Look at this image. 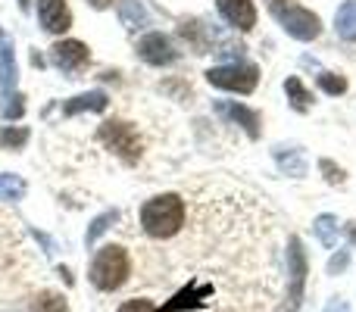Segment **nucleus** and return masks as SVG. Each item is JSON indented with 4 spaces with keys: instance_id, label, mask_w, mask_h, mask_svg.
Here are the masks:
<instances>
[{
    "instance_id": "9d476101",
    "label": "nucleus",
    "mask_w": 356,
    "mask_h": 312,
    "mask_svg": "<svg viewBox=\"0 0 356 312\" xmlns=\"http://www.w3.org/2000/svg\"><path fill=\"white\" fill-rule=\"evenodd\" d=\"M50 60L63 72H75V69H81L88 63V47L81 41H60L50 47Z\"/></svg>"
},
{
    "instance_id": "0eeeda50",
    "label": "nucleus",
    "mask_w": 356,
    "mask_h": 312,
    "mask_svg": "<svg viewBox=\"0 0 356 312\" xmlns=\"http://www.w3.org/2000/svg\"><path fill=\"white\" fill-rule=\"evenodd\" d=\"M138 54H141V60H147L150 66H166V63L175 60L172 41H169L166 35H160V31L141 38V44H138Z\"/></svg>"
},
{
    "instance_id": "4468645a",
    "label": "nucleus",
    "mask_w": 356,
    "mask_h": 312,
    "mask_svg": "<svg viewBox=\"0 0 356 312\" xmlns=\"http://www.w3.org/2000/svg\"><path fill=\"white\" fill-rule=\"evenodd\" d=\"M106 94L104 91H88V94H79V97H72L66 106H63V113L66 116H75V113H81V110H91V113H104L106 110Z\"/></svg>"
},
{
    "instance_id": "1a4fd4ad",
    "label": "nucleus",
    "mask_w": 356,
    "mask_h": 312,
    "mask_svg": "<svg viewBox=\"0 0 356 312\" xmlns=\"http://www.w3.org/2000/svg\"><path fill=\"white\" fill-rule=\"evenodd\" d=\"M219 13L225 16L228 25L241 31H250L257 25V10H253V0H216Z\"/></svg>"
},
{
    "instance_id": "2f4dec72",
    "label": "nucleus",
    "mask_w": 356,
    "mask_h": 312,
    "mask_svg": "<svg viewBox=\"0 0 356 312\" xmlns=\"http://www.w3.org/2000/svg\"><path fill=\"white\" fill-rule=\"evenodd\" d=\"M19 6H22V10H25V6H29V0H19Z\"/></svg>"
},
{
    "instance_id": "f3484780",
    "label": "nucleus",
    "mask_w": 356,
    "mask_h": 312,
    "mask_svg": "<svg viewBox=\"0 0 356 312\" xmlns=\"http://www.w3.org/2000/svg\"><path fill=\"white\" fill-rule=\"evenodd\" d=\"M275 159H278V165H282V172H288V175H294V178L307 175V163H303L300 150H288V154H284V147H278Z\"/></svg>"
},
{
    "instance_id": "aec40b11",
    "label": "nucleus",
    "mask_w": 356,
    "mask_h": 312,
    "mask_svg": "<svg viewBox=\"0 0 356 312\" xmlns=\"http://www.w3.org/2000/svg\"><path fill=\"white\" fill-rule=\"evenodd\" d=\"M31 312H69L66 300H63L60 294H50V290H44V294L35 297V303H31Z\"/></svg>"
},
{
    "instance_id": "a211bd4d",
    "label": "nucleus",
    "mask_w": 356,
    "mask_h": 312,
    "mask_svg": "<svg viewBox=\"0 0 356 312\" xmlns=\"http://www.w3.org/2000/svg\"><path fill=\"white\" fill-rule=\"evenodd\" d=\"M313 228H316V238L322 240L325 247H334L338 244V219L334 215H319V219L313 222Z\"/></svg>"
},
{
    "instance_id": "9b49d317",
    "label": "nucleus",
    "mask_w": 356,
    "mask_h": 312,
    "mask_svg": "<svg viewBox=\"0 0 356 312\" xmlns=\"http://www.w3.org/2000/svg\"><path fill=\"white\" fill-rule=\"evenodd\" d=\"M207 297H213V284H197L191 281L184 290H178L169 303H163L160 312H184V309H200L207 303Z\"/></svg>"
},
{
    "instance_id": "f03ea898",
    "label": "nucleus",
    "mask_w": 356,
    "mask_h": 312,
    "mask_svg": "<svg viewBox=\"0 0 356 312\" xmlns=\"http://www.w3.org/2000/svg\"><path fill=\"white\" fill-rule=\"evenodd\" d=\"M129 253H125V247H104V250L94 256L91 263V281L94 288L100 290H119L125 284V278H129Z\"/></svg>"
},
{
    "instance_id": "6e6552de",
    "label": "nucleus",
    "mask_w": 356,
    "mask_h": 312,
    "mask_svg": "<svg viewBox=\"0 0 356 312\" xmlns=\"http://www.w3.org/2000/svg\"><path fill=\"white\" fill-rule=\"evenodd\" d=\"M38 19L54 35H60V31H66L72 25V13H69L66 0H38Z\"/></svg>"
},
{
    "instance_id": "2eb2a0df",
    "label": "nucleus",
    "mask_w": 356,
    "mask_h": 312,
    "mask_svg": "<svg viewBox=\"0 0 356 312\" xmlns=\"http://www.w3.org/2000/svg\"><path fill=\"white\" fill-rule=\"evenodd\" d=\"M334 28L344 41H356V0H347L334 16Z\"/></svg>"
},
{
    "instance_id": "dca6fc26",
    "label": "nucleus",
    "mask_w": 356,
    "mask_h": 312,
    "mask_svg": "<svg viewBox=\"0 0 356 312\" xmlns=\"http://www.w3.org/2000/svg\"><path fill=\"white\" fill-rule=\"evenodd\" d=\"M119 16H122V25H129V28H144V25H150V16L141 6V0H122Z\"/></svg>"
},
{
    "instance_id": "39448f33",
    "label": "nucleus",
    "mask_w": 356,
    "mask_h": 312,
    "mask_svg": "<svg viewBox=\"0 0 356 312\" xmlns=\"http://www.w3.org/2000/svg\"><path fill=\"white\" fill-rule=\"evenodd\" d=\"M275 16H278V22L284 25V31H288L291 38H297V41H313V38H319V31H322L319 16L303 10V6H297V3L278 10Z\"/></svg>"
},
{
    "instance_id": "5701e85b",
    "label": "nucleus",
    "mask_w": 356,
    "mask_h": 312,
    "mask_svg": "<svg viewBox=\"0 0 356 312\" xmlns=\"http://www.w3.org/2000/svg\"><path fill=\"white\" fill-rule=\"evenodd\" d=\"M25 141H29V131L25 129H3L0 131V147H6V150L22 147Z\"/></svg>"
},
{
    "instance_id": "423d86ee",
    "label": "nucleus",
    "mask_w": 356,
    "mask_h": 312,
    "mask_svg": "<svg viewBox=\"0 0 356 312\" xmlns=\"http://www.w3.org/2000/svg\"><path fill=\"white\" fill-rule=\"evenodd\" d=\"M288 275H291V284H288V312H294L303 300V288H307V256H303V247H300V238H291L288 240Z\"/></svg>"
},
{
    "instance_id": "4be33fe9",
    "label": "nucleus",
    "mask_w": 356,
    "mask_h": 312,
    "mask_svg": "<svg viewBox=\"0 0 356 312\" xmlns=\"http://www.w3.org/2000/svg\"><path fill=\"white\" fill-rule=\"evenodd\" d=\"M116 219H119V209H106L104 215H97V219L91 222V228H88V238H85V240H88V244H94V240H97L100 234H104Z\"/></svg>"
},
{
    "instance_id": "cd10ccee",
    "label": "nucleus",
    "mask_w": 356,
    "mask_h": 312,
    "mask_svg": "<svg viewBox=\"0 0 356 312\" xmlns=\"http://www.w3.org/2000/svg\"><path fill=\"white\" fill-rule=\"evenodd\" d=\"M6 116H22V97H19V94H13V100L10 104H6Z\"/></svg>"
},
{
    "instance_id": "7c9ffc66",
    "label": "nucleus",
    "mask_w": 356,
    "mask_h": 312,
    "mask_svg": "<svg viewBox=\"0 0 356 312\" xmlns=\"http://www.w3.org/2000/svg\"><path fill=\"white\" fill-rule=\"evenodd\" d=\"M88 3H91V6H97V10H104V6H110L113 0H88Z\"/></svg>"
},
{
    "instance_id": "412c9836",
    "label": "nucleus",
    "mask_w": 356,
    "mask_h": 312,
    "mask_svg": "<svg viewBox=\"0 0 356 312\" xmlns=\"http://www.w3.org/2000/svg\"><path fill=\"white\" fill-rule=\"evenodd\" d=\"M25 181L19 175H0V200H22Z\"/></svg>"
},
{
    "instance_id": "f257e3e1",
    "label": "nucleus",
    "mask_w": 356,
    "mask_h": 312,
    "mask_svg": "<svg viewBox=\"0 0 356 312\" xmlns=\"http://www.w3.org/2000/svg\"><path fill=\"white\" fill-rule=\"evenodd\" d=\"M141 225L150 238H172L184 225V203L178 194H160L141 206Z\"/></svg>"
},
{
    "instance_id": "bb28decb",
    "label": "nucleus",
    "mask_w": 356,
    "mask_h": 312,
    "mask_svg": "<svg viewBox=\"0 0 356 312\" xmlns=\"http://www.w3.org/2000/svg\"><path fill=\"white\" fill-rule=\"evenodd\" d=\"M347 263H350V253H347V250H341V253H338V256H334V259H332V263H328V275H338V272H341V269H344V265H347Z\"/></svg>"
},
{
    "instance_id": "b1692460",
    "label": "nucleus",
    "mask_w": 356,
    "mask_h": 312,
    "mask_svg": "<svg viewBox=\"0 0 356 312\" xmlns=\"http://www.w3.org/2000/svg\"><path fill=\"white\" fill-rule=\"evenodd\" d=\"M319 88L325 94H344L347 91V79H341V75H334V72H322L319 75Z\"/></svg>"
},
{
    "instance_id": "20e7f679",
    "label": "nucleus",
    "mask_w": 356,
    "mask_h": 312,
    "mask_svg": "<svg viewBox=\"0 0 356 312\" xmlns=\"http://www.w3.org/2000/svg\"><path fill=\"white\" fill-rule=\"evenodd\" d=\"M207 81L225 91H238V94H250L259 81V69L253 63H232V66H216L207 72Z\"/></svg>"
},
{
    "instance_id": "c85d7f7f",
    "label": "nucleus",
    "mask_w": 356,
    "mask_h": 312,
    "mask_svg": "<svg viewBox=\"0 0 356 312\" xmlns=\"http://www.w3.org/2000/svg\"><path fill=\"white\" fill-rule=\"evenodd\" d=\"M325 312H350V306H347V300H341V297H334V300L325 306Z\"/></svg>"
},
{
    "instance_id": "7ed1b4c3",
    "label": "nucleus",
    "mask_w": 356,
    "mask_h": 312,
    "mask_svg": "<svg viewBox=\"0 0 356 312\" xmlns=\"http://www.w3.org/2000/svg\"><path fill=\"white\" fill-rule=\"evenodd\" d=\"M97 138L113 150V154L122 156L125 163H138V156H141V138H138V131L131 129L129 122H119V119L104 122L97 131Z\"/></svg>"
},
{
    "instance_id": "393cba45",
    "label": "nucleus",
    "mask_w": 356,
    "mask_h": 312,
    "mask_svg": "<svg viewBox=\"0 0 356 312\" xmlns=\"http://www.w3.org/2000/svg\"><path fill=\"white\" fill-rule=\"evenodd\" d=\"M319 169L325 172V178H328V181H332V184H341V181H344V172H341L338 165L332 163V159H322V163H319Z\"/></svg>"
},
{
    "instance_id": "f8f14e48",
    "label": "nucleus",
    "mask_w": 356,
    "mask_h": 312,
    "mask_svg": "<svg viewBox=\"0 0 356 312\" xmlns=\"http://www.w3.org/2000/svg\"><path fill=\"white\" fill-rule=\"evenodd\" d=\"M0 88L13 91L16 88V54H13V41L0 31Z\"/></svg>"
},
{
    "instance_id": "6ab92c4d",
    "label": "nucleus",
    "mask_w": 356,
    "mask_h": 312,
    "mask_svg": "<svg viewBox=\"0 0 356 312\" xmlns=\"http://www.w3.org/2000/svg\"><path fill=\"white\" fill-rule=\"evenodd\" d=\"M284 91H288V97H291V104H294V110H309V104H313V97H309V91L303 88V81L300 79H288L284 81Z\"/></svg>"
},
{
    "instance_id": "c756f323",
    "label": "nucleus",
    "mask_w": 356,
    "mask_h": 312,
    "mask_svg": "<svg viewBox=\"0 0 356 312\" xmlns=\"http://www.w3.org/2000/svg\"><path fill=\"white\" fill-rule=\"evenodd\" d=\"M294 0H269V10L272 13H278V10H284V6H291Z\"/></svg>"
},
{
    "instance_id": "a878e982",
    "label": "nucleus",
    "mask_w": 356,
    "mask_h": 312,
    "mask_svg": "<svg viewBox=\"0 0 356 312\" xmlns=\"http://www.w3.org/2000/svg\"><path fill=\"white\" fill-rule=\"evenodd\" d=\"M119 312H156V309H154V303L150 300H129Z\"/></svg>"
},
{
    "instance_id": "ddd939ff",
    "label": "nucleus",
    "mask_w": 356,
    "mask_h": 312,
    "mask_svg": "<svg viewBox=\"0 0 356 312\" xmlns=\"http://www.w3.org/2000/svg\"><path fill=\"white\" fill-rule=\"evenodd\" d=\"M219 113L228 116L232 122H238L250 138H259V116L253 110H247V106H241V104H219Z\"/></svg>"
}]
</instances>
